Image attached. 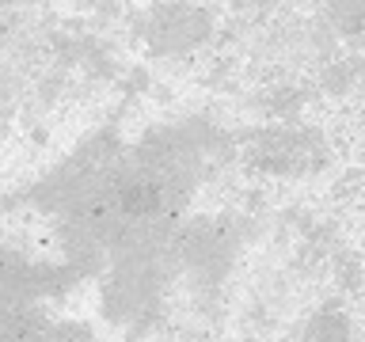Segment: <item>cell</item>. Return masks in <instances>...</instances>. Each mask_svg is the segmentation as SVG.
Returning a JSON list of instances; mask_svg holds the SVG:
<instances>
[{"label":"cell","mask_w":365,"mask_h":342,"mask_svg":"<svg viewBox=\"0 0 365 342\" xmlns=\"http://www.w3.org/2000/svg\"><path fill=\"white\" fill-rule=\"evenodd\" d=\"M42 327H46L42 316L31 308L27 296L0 301V342H38Z\"/></svg>","instance_id":"7a4b0ae2"},{"label":"cell","mask_w":365,"mask_h":342,"mask_svg":"<svg viewBox=\"0 0 365 342\" xmlns=\"http://www.w3.org/2000/svg\"><path fill=\"white\" fill-rule=\"evenodd\" d=\"M80 247L84 232L61 209L19 205L0 217V266L19 281L23 293L68 278L80 262Z\"/></svg>","instance_id":"6da1fadb"},{"label":"cell","mask_w":365,"mask_h":342,"mask_svg":"<svg viewBox=\"0 0 365 342\" xmlns=\"http://www.w3.org/2000/svg\"><path fill=\"white\" fill-rule=\"evenodd\" d=\"M38 342H96L88 327L80 323H61V327H42V338Z\"/></svg>","instance_id":"3957f363"}]
</instances>
